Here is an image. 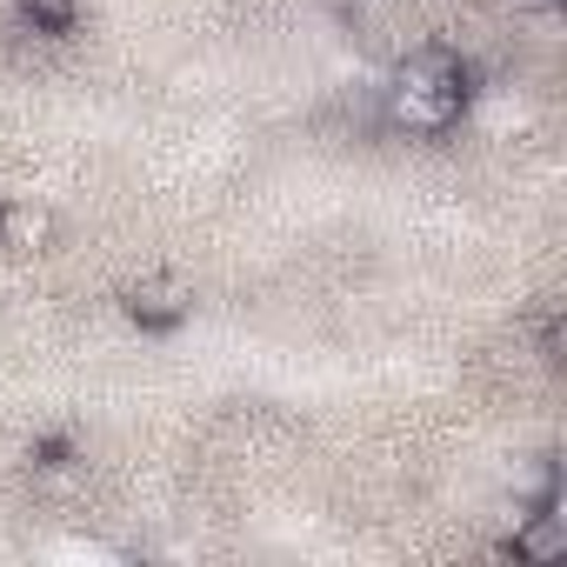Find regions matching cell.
Returning <instances> with one entry per match:
<instances>
[{
    "mask_svg": "<svg viewBox=\"0 0 567 567\" xmlns=\"http://www.w3.org/2000/svg\"><path fill=\"white\" fill-rule=\"evenodd\" d=\"M14 21H21V34L68 41L81 28V0H14Z\"/></svg>",
    "mask_w": 567,
    "mask_h": 567,
    "instance_id": "5b68a950",
    "label": "cell"
},
{
    "mask_svg": "<svg viewBox=\"0 0 567 567\" xmlns=\"http://www.w3.org/2000/svg\"><path fill=\"white\" fill-rule=\"evenodd\" d=\"M547 8H560V0H547Z\"/></svg>",
    "mask_w": 567,
    "mask_h": 567,
    "instance_id": "8992f818",
    "label": "cell"
},
{
    "mask_svg": "<svg viewBox=\"0 0 567 567\" xmlns=\"http://www.w3.org/2000/svg\"><path fill=\"white\" fill-rule=\"evenodd\" d=\"M560 554H567V514H560V501L520 507V514H514V560L547 567V560H560Z\"/></svg>",
    "mask_w": 567,
    "mask_h": 567,
    "instance_id": "3957f363",
    "label": "cell"
},
{
    "mask_svg": "<svg viewBox=\"0 0 567 567\" xmlns=\"http://www.w3.org/2000/svg\"><path fill=\"white\" fill-rule=\"evenodd\" d=\"M121 315L141 334H181L194 321V288H187L181 274H141L134 288L121 295Z\"/></svg>",
    "mask_w": 567,
    "mask_h": 567,
    "instance_id": "7a4b0ae2",
    "label": "cell"
},
{
    "mask_svg": "<svg viewBox=\"0 0 567 567\" xmlns=\"http://www.w3.org/2000/svg\"><path fill=\"white\" fill-rule=\"evenodd\" d=\"M0 247H8V254H48L54 247V207L0 200Z\"/></svg>",
    "mask_w": 567,
    "mask_h": 567,
    "instance_id": "277c9868",
    "label": "cell"
},
{
    "mask_svg": "<svg viewBox=\"0 0 567 567\" xmlns=\"http://www.w3.org/2000/svg\"><path fill=\"white\" fill-rule=\"evenodd\" d=\"M467 107H474V61L461 48H441V41L408 48L388 74V87H381V121L408 141L454 134L467 121Z\"/></svg>",
    "mask_w": 567,
    "mask_h": 567,
    "instance_id": "6da1fadb",
    "label": "cell"
}]
</instances>
